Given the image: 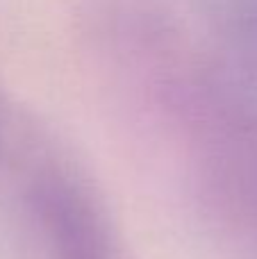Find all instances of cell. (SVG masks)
Wrapping results in <instances>:
<instances>
[{
    "label": "cell",
    "mask_w": 257,
    "mask_h": 259,
    "mask_svg": "<svg viewBox=\"0 0 257 259\" xmlns=\"http://www.w3.org/2000/svg\"><path fill=\"white\" fill-rule=\"evenodd\" d=\"M46 196V221L53 230L55 246H59L64 259H105V241L100 223L91 214V205L73 193V187L50 184Z\"/></svg>",
    "instance_id": "cell-1"
}]
</instances>
